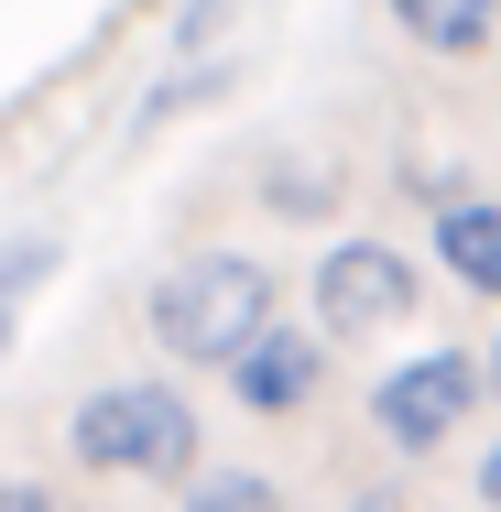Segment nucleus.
Wrapping results in <instances>:
<instances>
[{"instance_id":"obj_12","label":"nucleus","mask_w":501,"mask_h":512,"mask_svg":"<svg viewBox=\"0 0 501 512\" xmlns=\"http://www.w3.org/2000/svg\"><path fill=\"white\" fill-rule=\"evenodd\" d=\"M480 502L501 512V447H491V458H480Z\"/></svg>"},{"instance_id":"obj_5","label":"nucleus","mask_w":501,"mask_h":512,"mask_svg":"<svg viewBox=\"0 0 501 512\" xmlns=\"http://www.w3.org/2000/svg\"><path fill=\"white\" fill-rule=\"evenodd\" d=\"M316 382H327V349H316V338H295V327H262V338L229 360V393H240L251 414H295Z\"/></svg>"},{"instance_id":"obj_2","label":"nucleus","mask_w":501,"mask_h":512,"mask_svg":"<svg viewBox=\"0 0 501 512\" xmlns=\"http://www.w3.org/2000/svg\"><path fill=\"white\" fill-rule=\"evenodd\" d=\"M66 447L88 469H109V480H197V414H186L175 382H109V393H88L77 425H66Z\"/></svg>"},{"instance_id":"obj_3","label":"nucleus","mask_w":501,"mask_h":512,"mask_svg":"<svg viewBox=\"0 0 501 512\" xmlns=\"http://www.w3.org/2000/svg\"><path fill=\"white\" fill-rule=\"evenodd\" d=\"M491 393V360H469V349H425V360H393L382 371V393H371V425L393 436L403 458H425V447H447L458 436V414Z\"/></svg>"},{"instance_id":"obj_1","label":"nucleus","mask_w":501,"mask_h":512,"mask_svg":"<svg viewBox=\"0 0 501 512\" xmlns=\"http://www.w3.org/2000/svg\"><path fill=\"white\" fill-rule=\"evenodd\" d=\"M262 327H273V273H262L251 251H197V262H175L164 295H153V338H164L175 360H197V371H229Z\"/></svg>"},{"instance_id":"obj_8","label":"nucleus","mask_w":501,"mask_h":512,"mask_svg":"<svg viewBox=\"0 0 501 512\" xmlns=\"http://www.w3.org/2000/svg\"><path fill=\"white\" fill-rule=\"evenodd\" d=\"M55 273V251L44 240H11L0 251V360H11V338H22V306H33V284Z\"/></svg>"},{"instance_id":"obj_11","label":"nucleus","mask_w":501,"mask_h":512,"mask_svg":"<svg viewBox=\"0 0 501 512\" xmlns=\"http://www.w3.org/2000/svg\"><path fill=\"white\" fill-rule=\"evenodd\" d=\"M0 512H55V491L44 480H0Z\"/></svg>"},{"instance_id":"obj_10","label":"nucleus","mask_w":501,"mask_h":512,"mask_svg":"<svg viewBox=\"0 0 501 512\" xmlns=\"http://www.w3.org/2000/svg\"><path fill=\"white\" fill-rule=\"evenodd\" d=\"M262 207H273V218H327V207H338V186H327V175H305V164H284V175L262 186Z\"/></svg>"},{"instance_id":"obj_9","label":"nucleus","mask_w":501,"mask_h":512,"mask_svg":"<svg viewBox=\"0 0 501 512\" xmlns=\"http://www.w3.org/2000/svg\"><path fill=\"white\" fill-rule=\"evenodd\" d=\"M186 512H284V491L251 469H218V480H186Z\"/></svg>"},{"instance_id":"obj_13","label":"nucleus","mask_w":501,"mask_h":512,"mask_svg":"<svg viewBox=\"0 0 501 512\" xmlns=\"http://www.w3.org/2000/svg\"><path fill=\"white\" fill-rule=\"evenodd\" d=\"M480 360H491V393H501V338H491V349H480Z\"/></svg>"},{"instance_id":"obj_6","label":"nucleus","mask_w":501,"mask_h":512,"mask_svg":"<svg viewBox=\"0 0 501 512\" xmlns=\"http://www.w3.org/2000/svg\"><path fill=\"white\" fill-rule=\"evenodd\" d=\"M436 262H447L469 295H501V207L436 186Z\"/></svg>"},{"instance_id":"obj_4","label":"nucleus","mask_w":501,"mask_h":512,"mask_svg":"<svg viewBox=\"0 0 501 512\" xmlns=\"http://www.w3.org/2000/svg\"><path fill=\"white\" fill-rule=\"evenodd\" d=\"M403 306H414V262H403L393 240H338V251H327V273H316L327 338H371V327H393Z\"/></svg>"},{"instance_id":"obj_7","label":"nucleus","mask_w":501,"mask_h":512,"mask_svg":"<svg viewBox=\"0 0 501 512\" xmlns=\"http://www.w3.org/2000/svg\"><path fill=\"white\" fill-rule=\"evenodd\" d=\"M393 22L425 44V55H480L501 22V0H393Z\"/></svg>"}]
</instances>
